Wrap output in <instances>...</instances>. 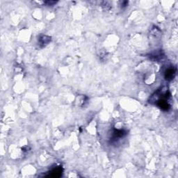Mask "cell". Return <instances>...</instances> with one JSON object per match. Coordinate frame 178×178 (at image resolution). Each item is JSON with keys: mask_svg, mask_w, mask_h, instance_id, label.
I'll return each mask as SVG.
<instances>
[{"mask_svg": "<svg viewBox=\"0 0 178 178\" xmlns=\"http://www.w3.org/2000/svg\"><path fill=\"white\" fill-rule=\"evenodd\" d=\"M175 70L174 68H168L165 72V79L167 81H170L175 77Z\"/></svg>", "mask_w": 178, "mask_h": 178, "instance_id": "cell-4", "label": "cell"}, {"mask_svg": "<svg viewBox=\"0 0 178 178\" xmlns=\"http://www.w3.org/2000/svg\"><path fill=\"white\" fill-rule=\"evenodd\" d=\"M62 173H63V169H62L61 167L59 166L56 167V168L51 170L49 176L52 177H59L62 175Z\"/></svg>", "mask_w": 178, "mask_h": 178, "instance_id": "cell-2", "label": "cell"}, {"mask_svg": "<svg viewBox=\"0 0 178 178\" xmlns=\"http://www.w3.org/2000/svg\"><path fill=\"white\" fill-rule=\"evenodd\" d=\"M51 42V38L47 36H42L38 40V43L40 47H45Z\"/></svg>", "mask_w": 178, "mask_h": 178, "instance_id": "cell-3", "label": "cell"}, {"mask_svg": "<svg viewBox=\"0 0 178 178\" xmlns=\"http://www.w3.org/2000/svg\"><path fill=\"white\" fill-rule=\"evenodd\" d=\"M128 5V2L127 1H123L122 4V7H125V6H127Z\"/></svg>", "mask_w": 178, "mask_h": 178, "instance_id": "cell-6", "label": "cell"}, {"mask_svg": "<svg viewBox=\"0 0 178 178\" xmlns=\"http://www.w3.org/2000/svg\"><path fill=\"white\" fill-rule=\"evenodd\" d=\"M56 1H46L45 4H47V6H52L53 4H56Z\"/></svg>", "mask_w": 178, "mask_h": 178, "instance_id": "cell-5", "label": "cell"}, {"mask_svg": "<svg viewBox=\"0 0 178 178\" xmlns=\"http://www.w3.org/2000/svg\"><path fill=\"white\" fill-rule=\"evenodd\" d=\"M127 135V132L125 129H113L112 132V136L111 138V141L112 142H116L120 139L124 138Z\"/></svg>", "mask_w": 178, "mask_h": 178, "instance_id": "cell-1", "label": "cell"}]
</instances>
